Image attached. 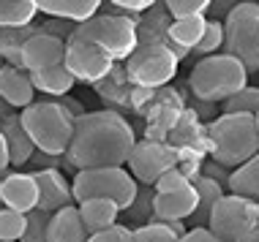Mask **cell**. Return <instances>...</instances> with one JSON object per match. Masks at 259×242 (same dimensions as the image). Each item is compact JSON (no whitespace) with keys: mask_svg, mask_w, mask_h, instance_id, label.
Masks as SVG:
<instances>
[{"mask_svg":"<svg viewBox=\"0 0 259 242\" xmlns=\"http://www.w3.org/2000/svg\"><path fill=\"white\" fill-rule=\"evenodd\" d=\"M178 66L180 60L175 57L166 44H139L137 52L125 63V71H128V79L137 87L153 90L172 82L175 74H178Z\"/></svg>","mask_w":259,"mask_h":242,"instance_id":"9c48e42d","label":"cell"},{"mask_svg":"<svg viewBox=\"0 0 259 242\" xmlns=\"http://www.w3.org/2000/svg\"><path fill=\"white\" fill-rule=\"evenodd\" d=\"M63 66L68 68V74L76 82L96 85V82L107 79L112 74L115 60L104 49H99L96 44H90V41L79 38V36H71L66 41V60H63Z\"/></svg>","mask_w":259,"mask_h":242,"instance_id":"8fae6325","label":"cell"},{"mask_svg":"<svg viewBox=\"0 0 259 242\" xmlns=\"http://www.w3.org/2000/svg\"><path fill=\"white\" fill-rule=\"evenodd\" d=\"M188 85L199 101L224 103L240 93L243 87H248V71L240 60L219 52L194 63L191 74H188Z\"/></svg>","mask_w":259,"mask_h":242,"instance_id":"277c9868","label":"cell"},{"mask_svg":"<svg viewBox=\"0 0 259 242\" xmlns=\"http://www.w3.org/2000/svg\"><path fill=\"white\" fill-rule=\"evenodd\" d=\"M47 226H50V215L41 210H33L27 215V226L19 242H47Z\"/></svg>","mask_w":259,"mask_h":242,"instance_id":"d6a6232c","label":"cell"},{"mask_svg":"<svg viewBox=\"0 0 259 242\" xmlns=\"http://www.w3.org/2000/svg\"><path fill=\"white\" fill-rule=\"evenodd\" d=\"M207 139L219 166L237 169L259 153V131L254 114H221L210 123Z\"/></svg>","mask_w":259,"mask_h":242,"instance_id":"3957f363","label":"cell"},{"mask_svg":"<svg viewBox=\"0 0 259 242\" xmlns=\"http://www.w3.org/2000/svg\"><path fill=\"white\" fill-rule=\"evenodd\" d=\"M27 226V215L14 210H0V242H19Z\"/></svg>","mask_w":259,"mask_h":242,"instance_id":"4dcf8cb0","label":"cell"},{"mask_svg":"<svg viewBox=\"0 0 259 242\" xmlns=\"http://www.w3.org/2000/svg\"><path fill=\"white\" fill-rule=\"evenodd\" d=\"M38 17V0H0V27H27Z\"/></svg>","mask_w":259,"mask_h":242,"instance_id":"484cf974","label":"cell"},{"mask_svg":"<svg viewBox=\"0 0 259 242\" xmlns=\"http://www.w3.org/2000/svg\"><path fill=\"white\" fill-rule=\"evenodd\" d=\"M221 109H224V114H256L259 112V87L254 85L243 87L237 95L224 101Z\"/></svg>","mask_w":259,"mask_h":242,"instance_id":"f1b7e54d","label":"cell"},{"mask_svg":"<svg viewBox=\"0 0 259 242\" xmlns=\"http://www.w3.org/2000/svg\"><path fill=\"white\" fill-rule=\"evenodd\" d=\"M254 120H256V131H259V112L254 114Z\"/></svg>","mask_w":259,"mask_h":242,"instance_id":"ab89813d","label":"cell"},{"mask_svg":"<svg viewBox=\"0 0 259 242\" xmlns=\"http://www.w3.org/2000/svg\"><path fill=\"white\" fill-rule=\"evenodd\" d=\"M164 9L172 19L205 17L207 9H210V0H169V3H164Z\"/></svg>","mask_w":259,"mask_h":242,"instance_id":"1f68e13d","label":"cell"},{"mask_svg":"<svg viewBox=\"0 0 259 242\" xmlns=\"http://www.w3.org/2000/svg\"><path fill=\"white\" fill-rule=\"evenodd\" d=\"M207 231L219 242H259V202L224 193L210 215Z\"/></svg>","mask_w":259,"mask_h":242,"instance_id":"ba28073f","label":"cell"},{"mask_svg":"<svg viewBox=\"0 0 259 242\" xmlns=\"http://www.w3.org/2000/svg\"><path fill=\"white\" fill-rule=\"evenodd\" d=\"M153 6H156L153 0H115V3H109V9L125 14V17H134V14H148Z\"/></svg>","mask_w":259,"mask_h":242,"instance_id":"e575fe53","label":"cell"},{"mask_svg":"<svg viewBox=\"0 0 259 242\" xmlns=\"http://www.w3.org/2000/svg\"><path fill=\"white\" fill-rule=\"evenodd\" d=\"M41 33V25L33 22L27 27H0V60L6 66L22 68V49L33 36Z\"/></svg>","mask_w":259,"mask_h":242,"instance_id":"603a6c76","label":"cell"},{"mask_svg":"<svg viewBox=\"0 0 259 242\" xmlns=\"http://www.w3.org/2000/svg\"><path fill=\"white\" fill-rule=\"evenodd\" d=\"M180 242H219V239H215L207 229H188L183 237H180Z\"/></svg>","mask_w":259,"mask_h":242,"instance_id":"8d00e7d4","label":"cell"},{"mask_svg":"<svg viewBox=\"0 0 259 242\" xmlns=\"http://www.w3.org/2000/svg\"><path fill=\"white\" fill-rule=\"evenodd\" d=\"M101 11L99 0H38V14L52 19H63L71 25H82Z\"/></svg>","mask_w":259,"mask_h":242,"instance_id":"ac0fdd59","label":"cell"},{"mask_svg":"<svg viewBox=\"0 0 259 242\" xmlns=\"http://www.w3.org/2000/svg\"><path fill=\"white\" fill-rule=\"evenodd\" d=\"M0 199L6 210L30 215L38 210V183L33 171H6L0 183Z\"/></svg>","mask_w":259,"mask_h":242,"instance_id":"7c38bea8","label":"cell"},{"mask_svg":"<svg viewBox=\"0 0 259 242\" xmlns=\"http://www.w3.org/2000/svg\"><path fill=\"white\" fill-rule=\"evenodd\" d=\"M0 66H3V60H0Z\"/></svg>","mask_w":259,"mask_h":242,"instance_id":"b9f144b4","label":"cell"},{"mask_svg":"<svg viewBox=\"0 0 259 242\" xmlns=\"http://www.w3.org/2000/svg\"><path fill=\"white\" fill-rule=\"evenodd\" d=\"M191 183V177L186 174L183 169H172L169 174H164L156 183V193H164V191H178V188H183V185Z\"/></svg>","mask_w":259,"mask_h":242,"instance_id":"d590c367","label":"cell"},{"mask_svg":"<svg viewBox=\"0 0 259 242\" xmlns=\"http://www.w3.org/2000/svg\"><path fill=\"white\" fill-rule=\"evenodd\" d=\"M0 134L6 139V147H9V163L14 169H22V166L30 163V158L36 155V147H33L30 136L25 134L22 123H19V114H11L0 123Z\"/></svg>","mask_w":259,"mask_h":242,"instance_id":"d6986e66","label":"cell"},{"mask_svg":"<svg viewBox=\"0 0 259 242\" xmlns=\"http://www.w3.org/2000/svg\"><path fill=\"white\" fill-rule=\"evenodd\" d=\"M63 60H66V41L58 36H50V33L33 36L22 49V68L27 74L63 66Z\"/></svg>","mask_w":259,"mask_h":242,"instance_id":"9a60e30c","label":"cell"},{"mask_svg":"<svg viewBox=\"0 0 259 242\" xmlns=\"http://www.w3.org/2000/svg\"><path fill=\"white\" fill-rule=\"evenodd\" d=\"M47 242H88V231H85V223H82V218H79L76 204L50 215Z\"/></svg>","mask_w":259,"mask_h":242,"instance_id":"44dd1931","label":"cell"},{"mask_svg":"<svg viewBox=\"0 0 259 242\" xmlns=\"http://www.w3.org/2000/svg\"><path fill=\"white\" fill-rule=\"evenodd\" d=\"M76 210H79V218L85 223L88 237L120 223V207L115 202H109V199H88V202L76 204Z\"/></svg>","mask_w":259,"mask_h":242,"instance_id":"ffe728a7","label":"cell"},{"mask_svg":"<svg viewBox=\"0 0 259 242\" xmlns=\"http://www.w3.org/2000/svg\"><path fill=\"white\" fill-rule=\"evenodd\" d=\"M30 82L36 87V93L52 95V98H63L71 93V87L76 85V79L68 74L66 66H55V68H44V71H33Z\"/></svg>","mask_w":259,"mask_h":242,"instance_id":"cb8c5ba5","label":"cell"},{"mask_svg":"<svg viewBox=\"0 0 259 242\" xmlns=\"http://www.w3.org/2000/svg\"><path fill=\"white\" fill-rule=\"evenodd\" d=\"M191 185L199 193V204H197V212L188 218V223H191V229H207L210 215H213L215 204H219L221 196H224V185L219 183V179H210L205 174L191 177Z\"/></svg>","mask_w":259,"mask_h":242,"instance_id":"7402d4cb","label":"cell"},{"mask_svg":"<svg viewBox=\"0 0 259 242\" xmlns=\"http://www.w3.org/2000/svg\"><path fill=\"white\" fill-rule=\"evenodd\" d=\"M139 183L131 177L125 166H109V169H85L76 171L71 179V193L74 204L88 202V199H109L117 207L128 210L131 202L137 199Z\"/></svg>","mask_w":259,"mask_h":242,"instance_id":"8992f818","label":"cell"},{"mask_svg":"<svg viewBox=\"0 0 259 242\" xmlns=\"http://www.w3.org/2000/svg\"><path fill=\"white\" fill-rule=\"evenodd\" d=\"M188 229L183 223H164V220H150V223L134 229V242H180Z\"/></svg>","mask_w":259,"mask_h":242,"instance_id":"83f0119b","label":"cell"},{"mask_svg":"<svg viewBox=\"0 0 259 242\" xmlns=\"http://www.w3.org/2000/svg\"><path fill=\"white\" fill-rule=\"evenodd\" d=\"M74 36L96 44L99 49L107 52L115 63L117 60H128L139 46V33H137L134 17H125V14L112 11L109 3L101 6V11L96 14L93 19L76 25Z\"/></svg>","mask_w":259,"mask_h":242,"instance_id":"5b68a950","label":"cell"},{"mask_svg":"<svg viewBox=\"0 0 259 242\" xmlns=\"http://www.w3.org/2000/svg\"><path fill=\"white\" fill-rule=\"evenodd\" d=\"M219 49L224 52V22L221 19H207L202 41L197 44L194 52H197L199 60H202V57H210V54H219Z\"/></svg>","mask_w":259,"mask_h":242,"instance_id":"f546056e","label":"cell"},{"mask_svg":"<svg viewBox=\"0 0 259 242\" xmlns=\"http://www.w3.org/2000/svg\"><path fill=\"white\" fill-rule=\"evenodd\" d=\"M38 183V210L47 215H55L58 210L74 204V193H71V183L63 177L60 169H38L33 171Z\"/></svg>","mask_w":259,"mask_h":242,"instance_id":"4fadbf2b","label":"cell"},{"mask_svg":"<svg viewBox=\"0 0 259 242\" xmlns=\"http://www.w3.org/2000/svg\"><path fill=\"white\" fill-rule=\"evenodd\" d=\"M0 98L11 109H27L36 103V87L30 82V74L17 66H0Z\"/></svg>","mask_w":259,"mask_h":242,"instance_id":"2e32d148","label":"cell"},{"mask_svg":"<svg viewBox=\"0 0 259 242\" xmlns=\"http://www.w3.org/2000/svg\"><path fill=\"white\" fill-rule=\"evenodd\" d=\"M153 202H156V191L148 188V185H139L137 191V199L131 202L128 210H123L120 215H125L123 226L125 229H139V226L150 223V220H156V212H153Z\"/></svg>","mask_w":259,"mask_h":242,"instance_id":"4316f807","label":"cell"},{"mask_svg":"<svg viewBox=\"0 0 259 242\" xmlns=\"http://www.w3.org/2000/svg\"><path fill=\"white\" fill-rule=\"evenodd\" d=\"M224 54L259 71V3H235L224 17Z\"/></svg>","mask_w":259,"mask_h":242,"instance_id":"52a82bcc","label":"cell"},{"mask_svg":"<svg viewBox=\"0 0 259 242\" xmlns=\"http://www.w3.org/2000/svg\"><path fill=\"white\" fill-rule=\"evenodd\" d=\"M197 204H199V193L188 183L178 191L156 193L153 212H156V220H164V223H183L197 212Z\"/></svg>","mask_w":259,"mask_h":242,"instance_id":"5bb4252c","label":"cell"},{"mask_svg":"<svg viewBox=\"0 0 259 242\" xmlns=\"http://www.w3.org/2000/svg\"><path fill=\"white\" fill-rule=\"evenodd\" d=\"M207 19L205 17H191V19H172L166 27V46L172 49V54L178 60H183L188 52L197 49V44L202 41Z\"/></svg>","mask_w":259,"mask_h":242,"instance_id":"e0dca14e","label":"cell"},{"mask_svg":"<svg viewBox=\"0 0 259 242\" xmlns=\"http://www.w3.org/2000/svg\"><path fill=\"white\" fill-rule=\"evenodd\" d=\"M11 114H17V112H14V109L9 106V103H6L3 98H0V123H3L6 117H11Z\"/></svg>","mask_w":259,"mask_h":242,"instance_id":"f35d334b","label":"cell"},{"mask_svg":"<svg viewBox=\"0 0 259 242\" xmlns=\"http://www.w3.org/2000/svg\"><path fill=\"white\" fill-rule=\"evenodd\" d=\"M0 183H3V174H0ZM0 210H3V199H0Z\"/></svg>","mask_w":259,"mask_h":242,"instance_id":"60d3db41","label":"cell"},{"mask_svg":"<svg viewBox=\"0 0 259 242\" xmlns=\"http://www.w3.org/2000/svg\"><path fill=\"white\" fill-rule=\"evenodd\" d=\"M137 144L134 128L117 112H85L76 117L74 139L68 144L66 161L76 171L125 166Z\"/></svg>","mask_w":259,"mask_h":242,"instance_id":"6da1fadb","label":"cell"},{"mask_svg":"<svg viewBox=\"0 0 259 242\" xmlns=\"http://www.w3.org/2000/svg\"><path fill=\"white\" fill-rule=\"evenodd\" d=\"M25 134L30 136L33 147L44 155L63 158L68 153V144L74 139L76 117L63 106L60 101H36L19 112Z\"/></svg>","mask_w":259,"mask_h":242,"instance_id":"7a4b0ae2","label":"cell"},{"mask_svg":"<svg viewBox=\"0 0 259 242\" xmlns=\"http://www.w3.org/2000/svg\"><path fill=\"white\" fill-rule=\"evenodd\" d=\"M9 147H6V139H3V134H0V174H6L9 171Z\"/></svg>","mask_w":259,"mask_h":242,"instance_id":"74e56055","label":"cell"},{"mask_svg":"<svg viewBox=\"0 0 259 242\" xmlns=\"http://www.w3.org/2000/svg\"><path fill=\"white\" fill-rule=\"evenodd\" d=\"M88 242H134V234H131V229H125L123 223H117V226H112V229H107V231L90 234Z\"/></svg>","mask_w":259,"mask_h":242,"instance_id":"836d02e7","label":"cell"},{"mask_svg":"<svg viewBox=\"0 0 259 242\" xmlns=\"http://www.w3.org/2000/svg\"><path fill=\"white\" fill-rule=\"evenodd\" d=\"M172 169H178V150L169 147L164 142H139L131 150L128 158V171L139 185L156 188V183L164 174H169Z\"/></svg>","mask_w":259,"mask_h":242,"instance_id":"30bf717a","label":"cell"},{"mask_svg":"<svg viewBox=\"0 0 259 242\" xmlns=\"http://www.w3.org/2000/svg\"><path fill=\"white\" fill-rule=\"evenodd\" d=\"M227 185H229V193H235V196L259 202V153L243 166H237L227 177Z\"/></svg>","mask_w":259,"mask_h":242,"instance_id":"d4e9b609","label":"cell"}]
</instances>
